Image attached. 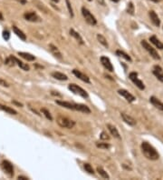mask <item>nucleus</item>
I'll list each match as a JSON object with an SVG mask.
<instances>
[{
  "instance_id": "40",
  "label": "nucleus",
  "mask_w": 163,
  "mask_h": 180,
  "mask_svg": "<svg viewBox=\"0 0 163 180\" xmlns=\"http://www.w3.org/2000/svg\"><path fill=\"white\" fill-rule=\"evenodd\" d=\"M12 103L15 104V105H17V106H23V105H22L21 103H18V102H17V101H13Z\"/></svg>"
},
{
  "instance_id": "17",
  "label": "nucleus",
  "mask_w": 163,
  "mask_h": 180,
  "mask_svg": "<svg viewBox=\"0 0 163 180\" xmlns=\"http://www.w3.org/2000/svg\"><path fill=\"white\" fill-rule=\"evenodd\" d=\"M49 48H50V51H51V53H52L56 58H59V59L62 58V53L59 51V49H58L57 46H55L53 45V44H50V45H49Z\"/></svg>"
},
{
  "instance_id": "29",
  "label": "nucleus",
  "mask_w": 163,
  "mask_h": 180,
  "mask_svg": "<svg viewBox=\"0 0 163 180\" xmlns=\"http://www.w3.org/2000/svg\"><path fill=\"white\" fill-rule=\"evenodd\" d=\"M97 172L99 173L100 176H101L102 177H103V178H106V179H109V178H110V176L107 174V172L103 168L102 166H98V167H97Z\"/></svg>"
},
{
  "instance_id": "30",
  "label": "nucleus",
  "mask_w": 163,
  "mask_h": 180,
  "mask_svg": "<svg viewBox=\"0 0 163 180\" xmlns=\"http://www.w3.org/2000/svg\"><path fill=\"white\" fill-rule=\"evenodd\" d=\"M5 64L8 67H13L16 65V62H15V56H8L6 59V61H5Z\"/></svg>"
},
{
  "instance_id": "37",
  "label": "nucleus",
  "mask_w": 163,
  "mask_h": 180,
  "mask_svg": "<svg viewBox=\"0 0 163 180\" xmlns=\"http://www.w3.org/2000/svg\"><path fill=\"white\" fill-rule=\"evenodd\" d=\"M100 138H101L102 140H109V136L108 134L106 133V132H103V133L101 134V136H100Z\"/></svg>"
},
{
  "instance_id": "32",
  "label": "nucleus",
  "mask_w": 163,
  "mask_h": 180,
  "mask_svg": "<svg viewBox=\"0 0 163 180\" xmlns=\"http://www.w3.org/2000/svg\"><path fill=\"white\" fill-rule=\"evenodd\" d=\"M41 112L45 115V116L48 120H50V121H52V120H53V117H52L51 114H50V112H49L47 109H45V108H42V109H41Z\"/></svg>"
},
{
  "instance_id": "42",
  "label": "nucleus",
  "mask_w": 163,
  "mask_h": 180,
  "mask_svg": "<svg viewBox=\"0 0 163 180\" xmlns=\"http://www.w3.org/2000/svg\"><path fill=\"white\" fill-rule=\"evenodd\" d=\"M98 2H99V3L101 2V3H102L103 5H104V2H103V0H98Z\"/></svg>"
},
{
  "instance_id": "6",
  "label": "nucleus",
  "mask_w": 163,
  "mask_h": 180,
  "mask_svg": "<svg viewBox=\"0 0 163 180\" xmlns=\"http://www.w3.org/2000/svg\"><path fill=\"white\" fill-rule=\"evenodd\" d=\"M1 167L3 171L9 176V177H13L14 176V166L9 161L4 160L1 163Z\"/></svg>"
},
{
  "instance_id": "18",
  "label": "nucleus",
  "mask_w": 163,
  "mask_h": 180,
  "mask_svg": "<svg viewBox=\"0 0 163 180\" xmlns=\"http://www.w3.org/2000/svg\"><path fill=\"white\" fill-rule=\"evenodd\" d=\"M57 105L65 107V108L71 109V110H74V103H70V102H66V101H60V100H56L55 101Z\"/></svg>"
},
{
  "instance_id": "36",
  "label": "nucleus",
  "mask_w": 163,
  "mask_h": 180,
  "mask_svg": "<svg viewBox=\"0 0 163 180\" xmlns=\"http://www.w3.org/2000/svg\"><path fill=\"white\" fill-rule=\"evenodd\" d=\"M2 35H3V38H4L6 41L9 40V38H10V33H9L7 30H4Z\"/></svg>"
},
{
  "instance_id": "9",
  "label": "nucleus",
  "mask_w": 163,
  "mask_h": 180,
  "mask_svg": "<svg viewBox=\"0 0 163 180\" xmlns=\"http://www.w3.org/2000/svg\"><path fill=\"white\" fill-rule=\"evenodd\" d=\"M73 74L75 77H78L80 80H82V81H83V82H85V83H87V84H90V83H91L90 78L87 77L85 74L82 73L81 71H79V70H77V69H73Z\"/></svg>"
},
{
  "instance_id": "1",
  "label": "nucleus",
  "mask_w": 163,
  "mask_h": 180,
  "mask_svg": "<svg viewBox=\"0 0 163 180\" xmlns=\"http://www.w3.org/2000/svg\"><path fill=\"white\" fill-rule=\"evenodd\" d=\"M141 150L143 155H145V158H147L149 160H157L159 158V155L156 151V149L148 142H142Z\"/></svg>"
},
{
  "instance_id": "25",
  "label": "nucleus",
  "mask_w": 163,
  "mask_h": 180,
  "mask_svg": "<svg viewBox=\"0 0 163 180\" xmlns=\"http://www.w3.org/2000/svg\"><path fill=\"white\" fill-rule=\"evenodd\" d=\"M0 109L5 111V112H6V113H8V114H10V115H17V112L15 109L11 108V107H9V106L1 105V104H0Z\"/></svg>"
},
{
  "instance_id": "22",
  "label": "nucleus",
  "mask_w": 163,
  "mask_h": 180,
  "mask_svg": "<svg viewBox=\"0 0 163 180\" xmlns=\"http://www.w3.org/2000/svg\"><path fill=\"white\" fill-rule=\"evenodd\" d=\"M149 41L152 42L156 47H158L159 49H163V44L157 38V37H155V35H152V37L149 38Z\"/></svg>"
},
{
  "instance_id": "27",
  "label": "nucleus",
  "mask_w": 163,
  "mask_h": 180,
  "mask_svg": "<svg viewBox=\"0 0 163 180\" xmlns=\"http://www.w3.org/2000/svg\"><path fill=\"white\" fill-rule=\"evenodd\" d=\"M97 39H98V41L100 42V44H102V45H103L104 47H106V48H108V47H109L108 42H107L106 38L103 37V35H101V34H98V35H97Z\"/></svg>"
},
{
  "instance_id": "44",
  "label": "nucleus",
  "mask_w": 163,
  "mask_h": 180,
  "mask_svg": "<svg viewBox=\"0 0 163 180\" xmlns=\"http://www.w3.org/2000/svg\"><path fill=\"white\" fill-rule=\"evenodd\" d=\"M54 2H56V3H58L59 2V0H53Z\"/></svg>"
},
{
  "instance_id": "20",
  "label": "nucleus",
  "mask_w": 163,
  "mask_h": 180,
  "mask_svg": "<svg viewBox=\"0 0 163 180\" xmlns=\"http://www.w3.org/2000/svg\"><path fill=\"white\" fill-rule=\"evenodd\" d=\"M70 35H72L73 38H74L75 39H76V41H77L80 45H83V44H84L83 39V38L81 37V35H79V33H77L76 31H74L73 28L70 29Z\"/></svg>"
},
{
  "instance_id": "4",
  "label": "nucleus",
  "mask_w": 163,
  "mask_h": 180,
  "mask_svg": "<svg viewBox=\"0 0 163 180\" xmlns=\"http://www.w3.org/2000/svg\"><path fill=\"white\" fill-rule=\"evenodd\" d=\"M56 121L61 127H65V128H73L75 125V122L73 120L65 116H58Z\"/></svg>"
},
{
  "instance_id": "26",
  "label": "nucleus",
  "mask_w": 163,
  "mask_h": 180,
  "mask_svg": "<svg viewBox=\"0 0 163 180\" xmlns=\"http://www.w3.org/2000/svg\"><path fill=\"white\" fill-rule=\"evenodd\" d=\"M15 62H16V65H17V66H18L20 68H22L23 70H24V71H29L30 67H29V66H28L27 64L23 63L22 61H20V60L17 59V57H15Z\"/></svg>"
},
{
  "instance_id": "15",
  "label": "nucleus",
  "mask_w": 163,
  "mask_h": 180,
  "mask_svg": "<svg viewBox=\"0 0 163 180\" xmlns=\"http://www.w3.org/2000/svg\"><path fill=\"white\" fill-rule=\"evenodd\" d=\"M74 110L80 111V112H83L85 114L91 113V109L89 108V107L85 105H83V104H74Z\"/></svg>"
},
{
  "instance_id": "19",
  "label": "nucleus",
  "mask_w": 163,
  "mask_h": 180,
  "mask_svg": "<svg viewBox=\"0 0 163 180\" xmlns=\"http://www.w3.org/2000/svg\"><path fill=\"white\" fill-rule=\"evenodd\" d=\"M13 31H14V33L17 35V37H18L21 40H23V41H26V40H27V35H26V34H24L22 30H20L18 27H17L16 26L13 27Z\"/></svg>"
},
{
  "instance_id": "3",
  "label": "nucleus",
  "mask_w": 163,
  "mask_h": 180,
  "mask_svg": "<svg viewBox=\"0 0 163 180\" xmlns=\"http://www.w3.org/2000/svg\"><path fill=\"white\" fill-rule=\"evenodd\" d=\"M69 90H71L73 94L75 95H78L80 97L83 98H89V95L87 93L84 89H83L81 87L75 85V84H70L69 87H68Z\"/></svg>"
},
{
  "instance_id": "45",
  "label": "nucleus",
  "mask_w": 163,
  "mask_h": 180,
  "mask_svg": "<svg viewBox=\"0 0 163 180\" xmlns=\"http://www.w3.org/2000/svg\"><path fill=\"white\" fill-rule=\"evenodd\" d=\"M152 1H154V2H159V0H152Z\"/></svg>"
},
{
  "instance_id": "41",
  "label": "nucleus",
  "mask_w": 163,
  "mask_h": 180,
  "mask_svg": "<svg viewBox=\"0 0 163 180\" xmlns=\"http://www.w3.org/2000/svg\"><path fill=\"white\" fill-rule=\"evenodd\" d=\"M0 20H4V17H3V15L1 14V12H0Z\"/></svg>"
},
{
  "instance_id": "33",
  "label": "nucleus",
  "mask_w": 163,
  "mask_h": 180,
  "mask_svg": "<svg viewBox=\"0 0 163 180\" xmlns=\"http://www.w3.org/2000/svg\"><path fill=\"white\" fill-rule=\"evenodd\" d=\"M127 12H128V14H130V15H134V6H133V4L131 2H130L128 4Z\"/></svg>"
},
{
  "instance_id": "12",
  "label": "nucleus",
  "mask_w": 163,
  "mask_h": 180,
  "mask_svg": "<svg viewBox=\"0 0 163 180\" xmlns=\"http://www.w3.org/2000/svg\"><path fill=\"white\" fill-rule=\"evenodd\" d=\"M149 15L150 20H152V22L153 25H154L155 27H159V25H160V20H159L158 15L156 14V12L153 11V10H152V11H149Z\"/></svg>"
},
{
  "instance_id": "38",
  "label": "nucleus",
  "mask_w": 163,
  "mask_h": 180,
  "mask_svg": "<svg viewBox=\"0 0 163 180\" xmlns=\"http://www.w3.org/2000/svg\"><path fill=\"white\" fill-rule=\"evenodd\" d=\"M0 86H2V87H9L8 83H7V82H6V81H5V80H3V79H1V78H0Z\"/></svg>"
},
{
  "instance_id": "39",
  "label": "nucleus",
  "mask_w": 163,
  "mask_h": 180,
  "mask_svg": "<svg viewBox=\"0 0 163 180\" xmlns=\"http://www.w3.org/2000/svg\"><path fill=\"white\" fill-rule=\"evenodd\" d=\"M17 178H18V179H23V180H28V177H27V176H19Z\"/></svg>"
},
{
  "instance_id": "46",
  "label": "nucleus",
  "mask_w": 163,
  "mask_h": 180,
  "mask_svg": "<svg viewBox=\"0 0 163 180\" xmlns=\"http://www.w3.org/2000/svg\"><path fill=\"white\" fill-rule=\"evenodd\" d=\"M88 1H92V0H88Z\"/></svg>"
},
{
  "instance_id": "13",
  "label": "nucleus",
  "mask_w": 163,
  "mask_h": 180,
  "mask_svg": "<svg viewBox=\"0 0 163 180\" xmlns=\"http://www.w3.org/2000/svg\"><path fill=\"white\" fill-rule=\"evenodd\" d=\"M121 117H122V119H123V121L126 123V124H128L129 126L134 127V126L136 125V120H135L133 117H131V116L126 115V114H124V113H121Z\"/></svg>"
},
{
  "instance_id": "23",
  "label": "nucleus",
  "mask_w": 163,
  "mask_h": 180,
  "mask_svg": "<svg viewBox=\"0 0 163 180\" xmlns=\"http://www.w3.org/2000/svg\"><path fill=\"white\" fill-rule=\"evenodd\" d=\"M107 127H108V129H109V131H110V133L111 134V136H113V137H116V138H121L119 132H118L117 128H116L114 126H112V125H111V124H108V125H107Z\"/></svg>"
},
{
  "instance_id": "7",
  "label": "nucleus",
  "mask_w": 163,
  "mask_h": 180,
  "mask_svg": "<svg viewBox=\"0 0 163 180\" xmlns=\"http://www.w3.org/2000/svg\"><path fill=\"white\" fill-rule=\"evenodd\" d=\"M129 78L133 82L134 85L139 89H141V90L145 89V86H144L143 82L138 78V73H136V72H131V73H130V75H129Z\"/></svg>"
},
{
  "instance_id": "34",
  "label": "nucleus",
  "mask_w": 163,
  "mask_h": 180,
  "mask_svg": "<svg viewBox=\"0 0 163 180\" xmlns=\"http://www.w3.org/2000/svg\"><path fill=\"white\" fill-rule=\"evenodd\" d=\"M96 147L99 148H103V149H108L110 148V145L107 143H97Z\"/></svg>"
},
{
  "instance_id": "35",
  "label": "nucleus",
  "mask_w": 163,
  "mask_h": 180,
  "mask_svg": "<svg viewBox=\"0 0 163 180\" xmlns=\"http://www.w3.org/2000/svg\"><path fill=\"white\" fill-rule=\"evenodd\" d=\"M66 6H67V8H68V12L70 16L73 17V8H72V6H71V3L69 0H66Z\"/></svg>"
},
{
  "instance_id": "21",
  "label": "nucleus",
  "mask_w": 163,
  "mask_h": 180,
  "mask_svg": "<svg viewBox=\"0 0 163 180\" xmlns=\"http://www.w3.org/2000/svg\"><path fill=\"white\" fill-rule=\"evenodd\" d=\"M52 77L57 80H60V81H65L68 79V77L65 74L62 73H60V72H53V73L51 74Z\"/></svg>"
},
{
  "instance_id": "43",
  "label": "nucleus",
  "mask_w": 163,
  "mask_h": 180,
  "mask_svg": "<svg viewBox=\"0 0 163 180\" xmlns=\"http://www.w3.org/2000/svg\"><path fill=\"white\" fill-rule=\"evenodd\" d=\"M111 1H113V2H119L120 0H111Z\"/></svg>"
},
{
  "instance_id": "16",
  "label": "nucleus",
  "mask_w": 163,
  "mask_h": 180,
  "mask_svg": "<svg viewBox=\"0 0 163 180\" xmlns=\"http://www.w3.org/2000/svg\"><path fill=\"white\" fill-rule=\"evenodd\" d=\"M149 102L152 103L156 107V108H158L159 110L163 111V103L159 99H158L155 97H150L149 98Z\"/></svg>"
},
{
  "instance_id": "10",
  "label": "nucleus",
  "mask_w": 163,
  "mask_h": 180,
  "mask_svg": "<svg viewBox=\"0 0 163 180\" xmlns=\"http://www.w3.org/2000/svg\"><path fill=\"white\" fill-rule=\"evenodd\" d=\"M101 63H102V65L103 66V67L106 70H108L110 72L113 71V67H112V64L111 63V60L107 56H102L101 57Z\"/></svg>"
},
{
  "instance_id": "5",
  "label": "nucleus",
  "mask_w": 163,
  "mask_h": 180,
  "mask_svg": "<svg viewBox=\"0 0 163 180\" xmlns=\"http://www.w3.org/2000/svg\"><path fill=\"white\" fill-rule=\"evenodd\" d=\"M141 46H143V48H145V49L149 52V54L152 56L154 59H156V60H159V59H160V56H159V55L158 54V52H157L146 40H142V41H141Z\"/></svg>"
},
{
  "instance_id": "11",
  "label": "nucleus",
  "mask_w": 163,
  "mask_h": 180,
  "mask_svg": "<svg viewBox=\"0 0 163 180\" xmlns=\"http://www.w3.org/2000/svg\"><path fill=\"white\" fill-rule=\"evenodd\" d=\"M24 17L26 20L30 21V22H38V21H40L39 17L37 16L34 12H27V13H26L24 15Z\"/></svg>"
},
{
  "instance_id": "28",
  "label": "nucleus",
  "mask_w": 163,
  "mask_h": 180,
  "mask_svg": "<svg viewBox=\"0 0 163 180\" xmlns=\"http://www.w3.org/2000/svg\"><path fill=\"white\" fill-rule=\"evenodd\" d=\"M116 55H117L118 56H121V57L124 58L125 60H127V61H129V62H131V61H132L131 58V56H130L128 54L125 53V52L121 51V50H117V51H116Z\"/></svg>"
},
{
  "instance_id": "14",
  "label": "nucleus",
  "mask_w": 163,
  "mask_h": 180,
  "mask_svg": "<svg viewBox=\"0 0 163 180\" xmlns=\"http://www.w3.org/2000/svg\"><path fill=\"white\" fill-rule=\"evenodd\" d=\"M153 75L158 78V80H159L160 82H163V70L159 66H154Z\"/></svg>"
},
{
  "instance_id": "2",
  "label": "nucleus",
  "mask_w": 163,
  "mask_h": 180,
  "mask_svg": "<svg viewBox=\"0 0 163 180\" xmlns=\"http://www.w3.org/2000/svg\"><path fill=\"white\" fill-rule=\"evenodd\" d=\"M82 14H83L86 23L88 24V25H90V26H95L96 24H97V20L94 17V16L86 7H82Z\"/></svg>"
},
{
  "instance_id": "24",
  "label": "nucleus",
  "mask_w": 163,
  "mask_h": 180,
  "mask_svg": "<svg viewBox=\"0 0 163 180\" xmlns=\"http://www.w3.org/2000/svg\"><path fill=\"white\" fill-rule=\"evenodd\" d=\"M18 56H20L21 57H23L24 59L27 60V61H34L35 60V56L29 54V53H26V52H18Z\"/></svg>"
},
{
  "instance_id": "31",
  "label": "nucleus",
  "mask_w": 163,
  "mask_h": 180,
  "mask_svg": "<svg viewBox=\"0 0 163 180\" xmlns=\"http://www.w3.org/2000/svg\"><path fill=\"white\" fill-rule=\"evenodd\" d=\"M83 167H84L85 171H86V172H88L89 174H91V175H93V174H94V171H93V166H92L90 164H88V163H85V164L83 165Z\"/></svg>"
},
{
  "instance_id": "8",
  "label": "nucleus",
  "mask_w": 163,
  "mask_h": 180,
  "mask_svg": "<svg viewBox=\"0 0 163 180\" xmlns=\"http://www.w3.org/2000/svg\"><path fill=\"white\" fill-rule=\"evenodd\" d=\"M118 93H119V95H121V97H123L125 99H126L128 102H133L136 99L133 95H131V93H129L127 90H125V89H120V90H118Z\"/></svg>"
}]
</instances>
